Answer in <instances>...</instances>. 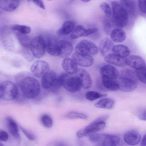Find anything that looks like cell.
<instances>
[{"label":"cell","mask_w":146,"mask_h":146,"mask_svg":"<svg viewBox=\"0 0 146 146\" xmlns=\"http://www.w3.org/2000/svg\"><path fill=\"white\" fill-rule=\"evenodd\" d=\"M15 80L19 90L24 97L34 99L39 95L40 91L39 83L29 73L23 72L18 73Z\"/></svg>","instance_id":"obj_1"},{"label":"cell","mask_w":146,"mask_h":146,"mask_svg":"<svg viewBox=\"0 0 146 146\" xmlns=\"http://www.w3.org/2000/svg\"><path fill=\"white\" fill-rule=\"evenodd\" d=\"M107 115H102L96 119L84 129H80L76 132L77 136L79 138L89 136L104 129L106 126L105 122L108 118Z\"/></svg>","instance_id":"obj_2"},{"label":"cell","mask_w":146,"mask_h":146,"mask_svg":"<svg viewBox=\"0 0 146 146\" xmlns=\"http://www.w3.org/2000/svg\"><path fill=\"white\" fill-rule=\"evenodd\" d=\"M111 4V20L114 26L119 28L125 27L127 23L128 14L117 1H112Z\"/></svg>","instance_id":"obj_3"},{"label":"cell","mask_w":146,"mask_h":146,"mask_svg":"<svg viewBox=\"0 0 146 146\" xmlns=\"http://www.w3.org/2000/svg\"><path fill=\"white\" fill-rule=\"evenodd\" d=\"M1 98L10 101L16 99L19 90L17 86L13 82L5 81L0 84Z\"/></svg>","instance_id":"obj_4"},{"label":"cell","mask_w":146,"mask_h":146,"mask_svg":"<svg viewBox=\"0 0 146 146\" xmlns=\"http://www.w3.org/2000/svg\"><path fill=\"white\" fill-rule=\"evenodd\" d=\"M93 140L95 143L106 146L118 145L121 141L120 137L118 135L102 133H95Z\"/></svg>","instance_id":"obj_5"},{"label":"cell","mask_w":146,"mask_h":146,"mask_svg":"<svg viewBox=\"0 0 146 146\" xmlns=\"http://www.w3.org/2000/svg\"><path fill=\"white\" fill-rule=\"evenodd\" d=\"M62 78V86L68 91L75 92L80 90L82 87L80 81L76 76H72L66 73L60 74Z\"/></svg>","instance_id":"obj_6"},{"label":"cell","mask_w":146,"mask_h":146,"mask_svg":"<svg viewBox=\"0 0 146 146\" xmlns=\"http://www.w3.org/2000/svg\"><path fill=\"white\" fill-rule=\"evenodd\" d=\"M30 49L33 56L36 58H40L44 55L46 49V43L42 36H37L31 40Z\"/></svg>","instance_id":"obj_7"},{"label":"cell","mask_w":146,"mask_h":146,"mask_svg":"<svg viewBox=\"0 0 146 146\" xmlns=\"http://www.w3.org/2000/svg\"><path fill=\"white\" fill-rule=\"evenodd\" d=\"M75 50L78 53L94 56L98 53L99 50L97 46L92 42L83 39L76 45Z\"/></svg>","instance_id":"obj_8"},{"label":"cell","mask_w":146,"mask_h":146,"mask_svg":"<svg viewBox=\"0 0 146 146\" xmlns=\"http://www.w3.org/2000/svg\"><path fill=\"white\" fill-rule=\"evenodd\" d=\"M49 66L46 61L38 60L35 61L32 65L31 70L35 77L40 78L49 71Z\"/></svg>","instance_id":"obj_9"},{"label":"cell","mask_w":146,"mask_h":146,"mask_svg":"<svg viewBox=\"0 0 146 146\" xmlns=\"http://www.w3.org/2000/svg\"><path fill=\"white\" fill-rule=\"evenodd\" d=\"M136 79V78L119 76L118 83L119 89L127 92L133 91L137 86Z\"/></svg>","instance_id":"obj_10"},{"label":"cell","mask_w":146,"mask_h":146,"mask_svg":"<svg viewBox=\"0 0 146 146\" xmlns=\"http://www.w3.org/2000/svg\"><path fill=\"white\" fill-rule=\"evenodd\" d=\"M72 58L77 65L83 67L90 66L94 63L93 58L91 56L88 55L75 52L72 54Z\"/></svg>","instance_id":"obj_11"},{"label":"cell","mask_w":146,"mask_h":146,"mask_svg":"<svg viewBox=\"0 0 146 146\" xmlns=\"http://www.w3.org/2000/svg\"><path fill=\"white\" fill-rule=\"evenodd\" d=\"M58 76L53 71H49L41 78V85L42 88L50 90L55 85Z\"/></svg>","instance_id":"obj_12"},{"label":"cell","mask_w":146,"mask_h":146,"mask_svg":"<svg viewBox=\"0 0 146 146\" xmlns=\"http://www.w3.org/2000/svg\"><path fill=\"white\" fill-rule=\"evenodd\" d=\"M73 46L69 41L66 40L58 41L57 44L58 56L66 58L70 56L73 50Z\"/></svg>","instance_id":"obj_13"},{"label":"cell","mask_w":146,"mask_h":146,"mask_svg":"<svg viewBox=\"0 0 146 146\" xmlns=\"http://www.w3.org/2000/svg\"><path fill=\"white\" fill-rule=\"evenodd\" d=\"M98 31L96 28L85 29L82 26L79 25L74 28L70 35L71 38L76 39L81 37H86L96 33Z\"/></svg>","instance_id":"obj_14"},{"label":"cell","mask_w":146,"mask_h":146,"mask_svg":"<svg viewBox=\"0 0 146 146\" xmlns=\"http://www.w3.org/2000/svg\"><path fill=\"white\" fill-rule=\"evenodd\" d=\"M126 65L135 69H139L145 66V62L141 57L137 55H131L125 59Z\"/></svg>","instance_id":"obj_15"},{"label":"cell","mask_w":146,"mask_h":146,"mask_svg":"<svg viewBox=\"0 0 146 146\" xmlns=\"http://www.w3.org/2000/svg\"><path fill=\"white\" fill-rule=\"evenodd\" d=\"M100 73L101 76L113 80L117 79L119 76L117 69L113 66L109 64L102 66L100 69Z\"/></svg>","instance_id":"obj_16"},{"label":"cell","mask_w":146,"mask_h":146,"mask_svg":"<svg viewBox=\"0 0 146 146\" xmlns=\"http://www.w3.org/2000/svg\"><path fill=\"white\" fill-rule=\"evenodd\" d=\"M76 76L79 78L82 85L84 88H90L92 86V81L89 73L85 70L80 68L76 73Z\"/></svg>","instance_id":"obj_17"},{"label":"cell","mask_w":146,"mask_h":146,"mask_svg":"<svg viewBox=\"0 0 146 146\" xmlns=\"http://www.w3.org/2000/svg\"><path fill=\"white\" fill-rule=\"evenodd\" d=\"M141 136L137 131L131 130L126 132L124 136L125 142L130 145H135L138 144L141 141Z\"/></svg>","instance_id":"obj_18"},{"label":"cell","mask_w":146,"mask_h":146,"mask_svg":"<svg viewBox=\"0 0 146 146\" xmlns=\"http://www.w3.org/2000/svg\"><path fill=\"white\" fill-rule=\"evenodd\" d=\"M112 41L109 38H106L102 39L99 45V50L102 55L105 57L111 51L114 46Z\"/></svg>","instance_id":"obj_19"},{"label":"cell","mask_w":146,"mask_h":146,"mask_svg":"<svg viewBox=\"0 0 146 146\" xmlns=\"http://www.w3.org/2000/svg\"><path fill=\"white\" fill-rule=\"evenodd\" d=\"M104 60L107 62L119 67H124L126 65L125 59L117 55L110 53L104 57Z\"/></svg>","instance_id":"obj_20"},{"label":"cell","mask_w":146,"mask_h":146,"mask_svg":"<svg viewBox=\"0 0 146 146\" xmlns=\"http://www.w3.org/2000/svg\"><path fill=\"white\" fill-rule=\"evenodd\" d=\"M62 66L64 70L68 74H76L78 68L77 64L72 60L69 58L64 59Z\"/></svg>","instance_id":"obj_21"},{"label":"cell","mask_w":146,"mask_h":146,"mask_svg":"<svg viewBox=\"0 0 146 146\" xmlns=\"http://www.w3.org/2000/svg\"><path fill=\"white\" fill-rule=\"evenodd\" d=\"M101 84L105 90L115 91L119 89L118 83L114 80L105 77L101 76Z\"/></svg>","instance_id":"obj_22"},{"label":"cell","mask_w":146,"mask_h":146,"mask_svg":"<svg viewBox=\"0 0 146 146\" xmlns=\"http://www.w3.org/2000/svg\"><path fill=\"white\" fill-rule=\"evenodd\" d=\"M112 53L123 58L128 56L130 53L129 48L125 45L119 44L114 46L112 49Z\"/></svg>","instance_id":"obj_23"},{"label":"cell","mask_w":146,"mask_h":146,"mask_svg":"<svg viewBox=\"0 0 146 146\" xmlns=\"http://www.w3.org/2000/svg\"><path fill=\"white\" fill-rule=\"evenodd\" d=\"M21 0H0V7L3 10L11 11L18 7Z\"/></svg>","instance_id":"obj_24"},{"label":"cell","mask_w":146,"mask_h":146,"mask_svg":"<svg viewBox=\"0 0 146 146\" xmlns=\"http://www.w3.org/2000/svg\"><path fill=\"white\" fill-rule=\"evenodd\" d=\"M7 127L11 134L16 139L19 140L20 137L17 125L14 120L10 117L6 118Z\"/></svg>","instance_id":"obj_25"},{"label":"cell","mask_w":146,"mask_h":146,"mask_svg":"<svg viewBox=\"0 0 146 146\" xmlns=\"http://www.w3.org/2000/svg\"><path fill=\"white\" fill-rule=\"evenodd\" d=\"M110 35L111 40L117 43L124 41L126 38L125 31L120 28H116L112 30Z\"/></svg>","instance_id":"obj_26"},{"label":"cell","mask_w":146,"mask_h":146,"mask_svg":"<svg viewBox=\"0 0 146 146\" xmlns=\"http://www.w3.org/2000/svg\"><path fill=\"white\" fill-rule=\"evenodd\" d=\"M58 41L52 37L49 38L46 43V49L50 55L58 56L57 44Z\"/></svg>","instance_id":"obj_27"},{"label":"cell","mask_w":146,"mask_h":146,"mask_svg":"<svg viewBox=\"0 0 146 146\" xmlns=\"http://www.w3.org/2000/svg\"><path fill=\"white\" fill-rule=\"evenodd\" d=\"M76 23L72 21L65 22L58 30L57 34L61 36L67 35L72 32L75 28Z\"/></svg>","instance_id":"obj_28"},{"label":"cell","mask_w":146,"mask_h":146,"mask_svg":"<svg viewBox=\"0 0 146 146\" xmlns=\"http://www.w3.org/2000/svg\"><path fill=\"white\" fill-rule=\"evenodd\" d=\"M114 100L111 98H106L102 99L96 103L95 106L98 108L110 109L113 107Z\"/></svg>","instance_id":"obj_29"},{"label":"cell","mask_w":146,"mask_h":146,"mask_svg":"<svg viewBox=\"0 0 146 146\" xmlns=\"http://www.w3.org/2000/svg\"><path fill=\"white\" fill-rule=\"evenodd\" d=\"M119 4L128 15L134 14L135 7L132 0H120Z\"/></svg>","instance_id":"obj_30"},{"label":"cell","mask_w":146,"mask_h":146,"mask_svg":"<svg viewBox=\"0 0 146 146\" xmlns=\"http://www.w3.org/2000/svg\"><path fill=\"white\" fill-rule=\"evenodd\" d=\"M16 36L19 42L24 49H30L31 40L28 36L18 32Z\"/></svg>","instance_id":"obj_31"},{"label":"cell","mask_w":146,"mask_h":146,"mask_svg":"<svg viewBox=\"0 0 146 146\" xmlns=\"http://www.w3.org/2000/svg\"><path fill=\"white\" fill-rule=\"evenodd\" d=\"M11 30L17 31L21 33L27 34L29 33L31 31V28L29 26L25 25L19 24H15L11 27Z\"/></svg>","instance_id":"obj_32"},{"label":"cell","mask_w":146,"mask_h":146,"mask_svg":"<svg viewBox=\"0 0 146 146\" xmlns=\"http://www.w3.org/2000/svg\"><path fill=\"white\" fill-rule=\"evenodd\" d=\"M106 94H103L97 92L90 91L86 94V98L88 100L92 101L99 98H102L106 96Z\"/></svg>","instance_id":"obj_33"},{"label":"cell","mask_w":146,"mask_h":146,"mask_svg":"<svg viewBox=\"0 0 146 146\" xmlns=\"http://www.w3.org/2000/svg\"><path fill=\"white\" fill-rule=\"evenodd\" d=\"M135 72L137 79L142 82L145 84L146 82V66L141 68L136 69Z\"/></svg>","instance_id":"obj_34"},{"label":"cell","mask_w":146,"mask_h":146,"mask_svg":"<svg viewBox=\"0 0 146 146\" xmlns=\"http://www.w3.org/2000/svg\"><path fill=\"white\" fill-rule=\"evenodd\" d=\"M41 121L43 125L45 127L50 128L53 125V121L51 117L48 115L44 114L41 117Z\"/></svg>","instance_id":"obj_35"},{"label":"cell","mask_w":146,"mask_h":146,"mask_svg":"<svg viewBox=\"0 0 146 146\" xmlns=\"http://www.w3.org/2000/svg\"><path fill=\"white\" fill-rule=\"evenodd\" d=\"M100 7L103 11L106 17L110 18L112 15V11L109 5L107 3L103 2L100 5Z\"/></svg>","instance_id":"obj_36"},{"label":"cell","mask_w":146,"mask_h":146,"mask_svg":"<svg viewBox=\"0 0 146 146\" xmlns=\"http://www.w3.org/2000/svg\"><path fill=\"white\" fill-rule=\"evenodd\" d=\"M66 116L68 118L71 119L80 118L86 119L88 118L87 116L84 114L73 111L69 112Z\"/></svg>","instance_id":"obj_37"},{"label":"cell","mask_w":146,"mask_h":146,"mask_svg":"<svg viewBox=\"0 0 146 146\" xmlns=\"http://www.w3.org/2000/svg\"><path fill=\"white\" fill-rule=\"evenodd\" d=\"M110 18L106 17L104 22V29L106 32L108 34L110 33L114 25Z\"/></svg>","instance_id":"obj_38"},{"label":"cell","mask_w":146,"mask_h":146,"mask_svg":"<svg viewBox=\"0 0 146 146\" xmlns=\"http://www.w3.org/2000/svg\"><path fill=\"white\" fill-rule=\"evenodd\" d=\"M20 128L24 134L29 140L31 141L35 140V137L32 133L21 127H20Z\"/></svg>","instance_id":"obj_39"},{"label":"cell","mask_w":146,"mask_h":146,"mask_svg":"<svg viewBox=\"0 0 146 146\" xmlns=\"http://www.w3.org/2000/svg\"><path fill=\"white\" fill-rule=\"evenodd\" d=\"M139 7L140 11L144 13L146 12V0H138Z\"/></svg>","instance_id":"obj_40"},{"label":"cell","mask_w":146,"mask_h":146,"mask_svg":"<svg viewBox=\"0 0 146 146\" xmlns=\"http://www.w3.org/2000/svg\"><path fill=\"white\" fill-rule=\"evenodd\" d=\"M9 138L8 134L5 131L0 129V141L5 142Z\"/></svg>","instance_id":"obj_41"},{"label":"cell","mask_w":146,"mask_h":146,"mask_svg":"<svg viewBox=\"0 0 146 146\" xmlns=\"http://www.w3.org/2000/svg\"><path fill=\"white\" fill-rule=\"evenodd\" d=\"M137 117L140 119L146 120V110H142L139 111L137 114Z\"/></svg>","instance_id":"obj_42"},{"label":"cell","mask_w":146,"mask_h":146,"mask_svg":"<svg viewBox=\"0 0 146 146\" xmlns=\"http://www.w3.org/2000/svg\"><path fill=\"white\" fill-rule=\"evenodd\" d=\"M36 5L42 9H44L45 7L42 0H32Z\"/></svg>","instance_id":"obj_43"},{"label":"cell","mask_w":146,"mask_h":146,"mask_svg":"<svg viewBox=\"0 0 146 146\" xmlns=\"http://www.w3.org/2000/svg\"><path fill=\"white\" fill-rule=\"evenodd\" d=\"M146 134H145L142 139L140 145L141 146H146Z\"/></svg>","instance_id":"obj_44"},{"label":"cell","mask_w":146,"mask_h":146,"mask_svg":"<svg viewBox=\"0 0 146 146\" xmlns=\"http://www.w3.org/2000/svg\"><path fill=\"white\" fill-rule=\"evenodd\" d=\"M81 0L83 2H88L89 1H90L91 0Z\"/></svg>","instance_id":"obj_45"},{"label":"cell","mask_w":146,"mask_h":146,"mask_svg":"<svg viewBox=\"0 0 146 146\" xmlns=\"http://www.w3.org/2000/svg\"><path fill=\"white\" fill-rule=\"evenodd\" d=\"M1 98V89H0V98Z\"/></svg>","instance_id":"obj_46"},{"label":"cell","mask_w":146,"mask_h":146,"mask_svg":"<svg viewBox=\"0 0 146 146\" xmlns=\"http://www.w3.org/2000/svg\"><path fill=\"white\" fill-rule=\"evenodd\" d=\"M3 145L2 143L0 142V146H2Z\"/></svg>","instance_id":"obj_47"},{"label":"cell","mask_w":146,"mask_h":146,"mask_svg":"<svg viewBox=\"0 0 146 146\" xmlns=\"http://www.w3.org/2000/svg\"><path fill=\"white\" fill-rule=\"evenodd\" d=\"M28 1H30L31 0H27Z\"/></svg>","instance_id":"obj_48"},{"label":"cell","mask_w":146,"mask_h":146,"mask_svg":"<svg viewBox=\"0 0 146 146\" xmlns=\"http://www.w3.org/2000/svg\"><path fill=\"white\" fill-rule=\"evenodd\" d=\"M48 0V1H51V0Z\"/></svg>","instance_id":"obj_49"}]
</instances>
